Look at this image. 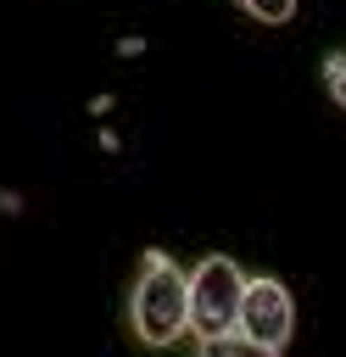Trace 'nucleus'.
Segmentation results:
<instances>
[{
	"instance_id": "7ed1b4c3",
	"label": "nucleus",
	"mask_w": 346,
	"mask_h": 357,
	"mask_svg": "<svg viewBox=\"0 0 346 357\" xmlns=\"http://www.w3.org/2000/svg\"><path fill=\"white\" fill-rule=\"evenodd\" d=\"M240 335H251V340H262V346H273V351L290 346V335H296V296H290L285 279L251 273L246 301H240Z\"/></svg>"
},
{
	"instance_id": "f257e3e1",
	"label": "nucleus",
	"mask_w": 346,
	"mask_h": 357,
	"mask_svg": "<svg viewBox=\"0 0 346 357\" xmlns=\"http://www.w3.org/2000/svg\"><path fill=\"white\" fill-rule=\"evenodd\" d=\"M128 329L151 351H173L190 335V268H179L167 251L140 257V279L128 290Z\"/></svg>"
},
{
	"instance_id": "0eeeda50",
	"label": "nucleus",
	"mask_w": 346,
	"mask_h": 357,
	"mask_svg": "<svg viewBox=\"0 0 346 357\" xmlns=\"http://www.w3.org/2000/svg\"><path fill=\"white\" fill-rule=\"evenodd\" d=\"M140 50H145V39H140V33H128V39H117V56H123V61H128V56H140Z\"/></svg>"
},
{
	"instance_id": "39448f33",
	"label": "nucleus",
	"mask_w": 346,
	"mask_h": 357,
	"mask_svg": "<svg viewBox=\"0 0 346 357\" xmlns=\"http://www.w3.org/2000/svg\"><path fill=\"white\" fill-rule=\"evenodd\" d=\"M240 11L257 17V22H268V28H279V22L296 17V0H240Z\"/></svg>"
},
{
	"instance_id": "6e6552de",
	"label": "nucleus",
	"mask_w": 346,
	"mask_h": 357,
	"mask_svg": "<svg viewBox=\"0 0 346 357\" xmlns=\"http://www.w3.org/2000/svg\"><path fill=\"white\" fill-rule=\"evenodd\" d=\"M0 212H22V195H11V190H0Z\"/></svg>"
},
{
	"instance_id": "f03ea898",
	"label": "nucleus",
	"mask_w": 346,
	"mask_h": 357,
	"mask_svg": "<svg viewBox=\"0 0 346 357\" xmlns=\"http://www.w3.org/2000/svg\"><path fill=\"white\" fill-rule=\"evenodd\" d=\"M246 284H251V273H246L234 257H223V251L201 257V262L190 268V335H195V340H212V335L240 329Z\"/></svg>"
},
{
	"instance_id": "423d86ee",
	"label": "nucleus",
	"mask_w": 346,
	"mask_h": 357,
	"mask_svg": "<svg viewBox=\"0 0 346 357\" xmlns=\"http://www.w3.org/2000/svg\"><path fill=\"white\" fill-rule=\"evenodd\" d=\"M324 84H329V100L346 112V50H335V56L324 61Z\"/></svg>"
},
{
	"instance_id": "20e7f679",
	"label": "nucleus",
	"mask_w": 346,
	"mask_h": 357,
	"mask_svg": "<svg viewBox=\"0 0 346 357\" xmlns=\"http://www.w3.org/2000/svg\"><path fill=\"white\" fill-rule=\"evenodd\" d=\"M201 357H285V351H273V346H262V340H251V335L229 329V335L201 340Z\"/></svg>"
}]
</instances>
